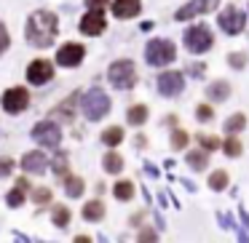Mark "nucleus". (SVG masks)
<instances>
[{
	"mask_svg": "<svg viewBox=\"0 0 249 243\" xmlns=\"http://www.w3.org/2000/svg\"><path fill=\"white\" fill-rule=\"evenodd\" d=\"M206 94H209V99H214V102H222V99L231 97V86H228L225 81H214L206 88Z\"/></svg>",
	"mask_w": 249,
	"mask_h": 243,
	"instance_id": "nucleus-17",
	"label": "nucleus"
},
{
	"mask_svg": "<svg viewBox=\"0 0 249 243\" xmlns=\"http://www.w3.org/2000/svg\"><path fill=\"white\" fill-rule=\"evenodd\" d=\"M196 118L198 120H212V110L206 107V104H201V107L196 110Z\"/></svg>",
	"mask_w": 249,
	"mask_h": 243,
	"instance_id": "nucleus-35",
	"label": "nucleus"
},
{
	"mask_svg": "<svg viewBox=\"0 0 249 243\" xmlns=\"http://www.w3.org/2000/svg\"><path fill=\"white\" fill-rule=\"evenodd\" d=\"M89 3V8H102L105 6V0H86Z\"/></svg>",
	"mask_w": 249,
	"mask_h": 243,
	"instance_id": "nucleus-39",
	"label": "nucleus"
},
{
	"mask_svg": "<svg viewBox=\"0 0 249 243\" xmlns=\"http://www.w3.org/2000/svg\"><path fill=\"white\" fill-rule=\"evenodd\" d=\"M8 43H11V38H8V30L3 27V22H0V54L8 49Z\"/></svg>",
	"mask_w": 249,
	"mask_h": 243,
	"instance_id": "nucleus-34",
	"label": "nucleus"
},
{
	"mask_svg": "<svg viewBox=\"0 0 249 243\" xmlns=\"http://www.w3.org/2000/svg\"><path fill=\"white\" fill-rule=\"evenodd\" d=\"M121 168H124V161H121V155H115V152H107V155H105V171H107V174H118Z\"/></svg>",
	"mask_w": 249,
	"mask_h": 243,
	"instance_id": "nucleus-22",
	"label": "nucleus"
},
{
	"mask_svg": "<svg viewBox=\"0 0 249 243\" xmlns=\"http://www.w3.org/2000/svg\"><path fill=\"white\" fill-rule=\"evenodd\" d=\"M172 145L177 147V150H182V147L188 145V134H182V131H174V136H172Z\"/></svg>",
	"mask_w": 249,
	"mask_h": 243,
	"instance_id": "nucleus-33",
	"label": "nucleus"
},
{
	"mask_svg": "<svg viewBox=\"0 0 249 243\" xmlns=\"http://www.w3.org/2000/svg\"><path fill=\"white\" fill-rule=\"evenodd\" d=\"M83 56H86V51H83L81 43H67L59 49V54H56V65L62 67H78L83 62Z\"/></svg>",
	"mask_w": 249,
	"mask_h": 243,
	"instance_id": "nucleus-7",
	"label": "nucleus"
},
{
	"mask_svg": "<svg viewBox=\"0 0 249 243\" xmlns=\"http://www.w3.org/2000/svg\"><path fill=\"white\" fill-rule=\"evenodd\" d=\"M102 216H105V206L99 203V200L86 203V209H83V219H86V222H99Z\"/></svg>",
	"mask_w": 249,
	"mask_h": 243,
	"instance_id": "nucleus-18",
	"label": "nucleus"
},
{
	"mask_svg": "<svg viewBox=\"0 0 249 243\" xmlns=\"http://www.w3.org/2000/svg\"><path fill=\"white\" fill-rule=\"evenodd\" d=\"M33 136H35V142H40L43 147H56V145H59V139H62V131L49 120V123H38V126H35Z\"/></svg>",
	"mask_w": 249,
	"mask_h": 243,
	"instance_id": "nucleus-9",
	"label": "nucleus"
},
{
	"mask_svg": "<svg viewBox=\"0 0 249 243\" xmlns=\"http://www.w3.org/2000/svg\"><path fill=\"white\" fill-rule=\"evenodd\" d=\"M49 198H51V190H49V187H38V190L33 193V200H35V203H46Z\"/></svg>",
	"mask_w": 249,
	"mask_h": 243,
	"instance_id": "nucleus-31",
	"label": "nucleus"
},
{
	"mask_svg": "<svg viewBox=\"0 0 249 243\" xmlns=\"http://www.w3.org/2000/svg\"><path fill=\"white\" fill-rule=\"evenodd\" d=\"M174 43H169V40H153V43H147V62H150L153 67H161V65H169V62H174Z\"/></svg>",
	"mask_w": 249,
	"mask_h": 243,
	"instance_id": "nucleus-5",
	"label": "nucleus"
},
{
	"mask_svg": "<svg viewBox=\"0 0 249 243\" xmlns=\"http://www.w3.org/2000/svg\"><path fill=\"white\" fill-rule=\"evenodd\" d=\"M51 118H54V120H65V123H72V118H75V97L65 99L59 107L51 110Z\"/></svg>",
	"mask_w": 249,
	"mask_h": 243,
	"instance_id": "nucleus-16",
	"label": "nucleus"
},
{
	"mask_svg": "<svg viewBox=\"0 0 249 243\" xmlns=\"http://www.w3.org/2000/svg\"><path fill=\"white\" fill-rule=\"evenodd\" d=\"M244 24H247V19H244V11H238V8H225L220 14V27L228 35H238L244 30Z\"/></svg>",
	"mask_w": 249,
	"mask_h": 243,
	"instance_id": "nucleus-6",
	"label": "nucleus"
},
{
	"mask_svg": "<svg viewBox=\"0 0 249 243\" xmlns=\"http://www.w3.org/2000/svg\"><path fill=\"white\" fill-rule=\"evenodd\" d=\"M188 163L196 168V171H201V168H206V163H209V155L196 150V152H190V155H188Z\"/></svg>",
	"mask_w": 249,
	"mask_h": 243,
	"instance_id": "nucleus-25",
	"label": "nucleus"
},
{
	"mask_svg": "<svg viewBox=\"0 0 249 243\" xmlns=\"http://www.w3.org/2000/svg\"><path fill=\"white\" fill-rule=\"evenodd\" d=\"M156 232H153V230H142V235H140V241H156Z\"/></svg>",
	"mask_w": 249,
	"mask_h": 243,
	"instance_id": "nucleus-38",
	"label": "nucleus"
},
{
	"mask_svg": "<svg viewBox=\"0 0 249 243\" xmlns=\"http://www.w3.org/2000/svg\"><path fill=\"white\" fill-rule=\"evenodd\" d=\"M145 120H147V107H145V104H134V107L129 110V123L142 126Z\"/></svg>",
	"mask_w": 249,
	"mask_h": 243,
	"instance_id": "nucleus-20",
	"label": "nucleus"
},
{
	"mask_svg": "<svg viewBox=\"0 0 249 243\" xmlns=\"http://www.w3.org/2000/svg\"><path fill=\"white\" fill-rule=\"evenodd\" d=\"M51 219H54V225L65 227L67 222H70V211H67L65 206H56V209H54V214H51Z\"/></svg>",
	"mask_w": 249,
	"mask_h": 243,
	"instance_id": "nucleus-27",
	"label": "nucleus"
},
{
	"mask_svg": "<svg viewBox=\"0 0 249 243\" xmlns=\"http://www.w3.org/2000/svg\"><path fill=\"white\" fill-rule=\"evenodd\" d=\"M105 30V16L99 8H91V11L86 14V16L81 19V32L83 35H99Z\"/></svg>",
	"mask_w": 249,
	"mask_h": 243,
	"instance_id": "nucleus-13",
	"label": "nucleus"
},
{
	"mask_svg": "<svg viewBox=\"0 0 249 243\" xmlns=\"http://www.w3.org/2000/svg\"><path fill=\"white\" fill-rule=\"evenodd\" d=\"M81 107H83V115H86L89 120H102L105 115L110 113V99L102 88H91V91H86Z\"/></svg>",
	"mask_w": 249,
	"mask_h": 243,
	"instance_id": "nucleus-2",
	"label": "nucleus"
},
{
	"mask_svg": "<svg viewBox=\"0 0 249 243\" xmlns=\"http://www.w3.org/2000/svg\"><path fill=\"white\" fill-rule=\"evenodd\" d=\"M244 126H247V118H244V115H233V118L225 120V131H228V134H238Z\"/></svg>",
	"mask_w": 249,
	"mask_h": 243,
	"instance_id": "nucleus-24",
	"label": "nucleus"
},
{
	"mask_svg": "<svg viewBox=\"0 0 249 243\" xmlns=\"http://www.w3.org/2000/svg\"><path fill=\"white\" fill-rule=\"evenodd\" d=\"M228 65L236 67V70H241V67L247 65V54H231L228 56Z\"/></svg>",
	"mask_w": 249,
	"mask_h": 243,
	"instance_id": "nucleus-30",
	"label": "nucleus"
},
{
	"mask_svg": "<svg viewBox=\"0 0 249 243\" xmlns=\"http://www.w3.org/2000/svg\"><path fill=\"white\" fill-rule=\"evenodd\" d=\"M107 78H110V83H113L115 88H131L134 81H137V70H134V65H131L129 59H121V62H115V65L110 67Z\"/></svg>",
	"mask_w": 249,
	"mask_h": 243,
	"instance_id": "nucleus-3",
	"label": "nucleus"
},
{
	"mask_svg": "<svg viewBox=\"0 0 249 243\" xmlns=\"http://www.w3.org/2000/svg\"><path fill=\"white\" fill-rule=\"evenodd\" d=\"M24 35H27V43H33L35 49L51 46V40L56 38V14L35 11L33 16H30L27 27H24Z\"/></svg>",
	"mask_w": 249,
	"mask_h": 243,
	"instance_id": "nucleus-1",
	"label": "nucleus"
},
{
	"mask_svg": "<svg viewBox=\"0 0 249 243\" xmlns=\"http://www.w3.org/2000/svg\"><path fill=\"white\" fill-rule=\"evenodd\" d=\"M198 142L206 150H217V147H220V139H217V136H198Z\"/></svg>",
	"mask_w": 249,
	"mask_h": 243,
	"instance_id": "nucleus-32",
	"label": "nucleus"
},
{
	"mask_svg": "<svg viewBox=\"0 0 249 243\" xmlns=\"http://www.w3.org/2000/svg\"><path fill=\"white\" fill-rule=\"evenodd\" d=\"M24 184H19L17 190H11V193H8V206H14V209H17V206H22L24 203Z\"/></svg>",
	"mask_w": 249,
	"mask_h": 243,
	"instance_id": "nucleus-28",
	"label": "nucleus"
},
{
	"mask_svg": "<svg viewBox=\"0 0 249 243\" xmlns=\"http://www.w3.org/2000/svg\"><path fill=\"white\" fill-rule=\"evenodd\" d=\"M102 142L107 147H115V145H121V142H124V131L118 129V126H113V129H107L102 134Z\"/></svg>",
	"mask_w": 249,
	"mask_h": 243,
	"instance_id": "nucleus-19",
	"label": "nucleus"
},
{
	"mask_svg": "<svg viewBox=\"0 0 249 243\" xmlns=\"http://www.w3.org/2000/svg\"><path fill=\"white\" fill-rule=\"evenodd\" d=\"M22 166H24V171H30V174H43L46 166H49V158H46L43 152L33 150L22 158Z\"/></svg>",
	"mask_w": 249,
	"mask_h": 243,
	"instance_id": "nucleus-14",
	"label": "nucleus"
},
{
	"mask_svg": "<svg viewBox=\"0 0 249 243\" xmlns=\"http://www.w3.org/2000/svg\"><path fill=\"white\" fill-rule=\"evenodd\" d=\"M209 187H212V190L228 187V174H225V171H214V174L209 177Z\"/></svg>",
	"mask_w": 249,
	"mask_h": 243,
	"instance_id": "nucleus-26",
	"label": "nucleus"
},
{
	"mask_svg": "<svg viewBox=\"0 0 249 243\" xmlns=\"http://www.w3.org/2000/svg\"><path fill=\"white\" fill-rule=\"evenodd\" d=\"M140 0H113V14L118 19H129L140 14Z\"/></svg>",
	"mask_w": 249,
	"mask_h": 243,
	"instance_id": "nucleus-15",
	"label": "nucleus"
},
{
	"mask_svg": "<svg viewBox=\"0 0 249 243\" xmlns=\"http://www.w3.org/2000/svg\"><path fill=\"white\" fill-rule=\"evenodd\" d=\"M113 195L118 200H129L131 195H134V184H131V182H118V184H115V190H113Z\"/></svg>",
	"mask_w": 249,
	"mask_h": 243,
	"instance_id": "nucleus-23",
	"label": "nucleus"
},
{
	"mask_svg": "<svg viewBox=\"0 0 249 243\" xmlns=\"http://www.w3.org/2000/svg\"><path fill=\"white\" fill-rule=\"evenodd\" d=\"M27 102H30V94H27V88H22V86L8 88V91L3 94V107H6L8 113H22V110L27 107Z\"/></svg>",
	"mask_w": 249,
	"mask_h": 243,
	"instance_id": "nucleus-8",
	"label": "nucleus"
},
{
	"mask_svg": "<svg viewBox=\"0 0 249 243\" xmlns=\"http://www.w3.org/2000/svg\"><path fill=\"white\" fill-rule=\"evenodd\" d=\"M214 8V0H190L188 6H182L177 11V22H185V19H193L198 14H206Z\"/></svg>",
	"mask_w": 249,
	"mask_h": 243,
	"instance_id": "nucleus-12",
	"label": "nucleus"
},
{
	"mask_svg": "<svg viewBox=\"0 0 249 243\" xmlns=\"http://www.w3.org/2000/svg\"><path fill=\"white\" fill-rule=\"evenodd\" d=\"M222 150H225L231 158H236L238 152H241V145H238V139H228L225 145H222Z\"/></svg>",
	"mask_w": 249,
	"mask_h": 243,
	"instance_id": "nucleus-29",
	"label": "nucleus"
},
{
	"mask_svg": "<svg viewBox=\"0 0 249 243\" xmlns=\"http://www.w3.org/2000/svg\"><path fill=\"white\" fill-rule=\"evenodd\" d=\"M185 46H188V51H193V54H204V51H209L212 49V32H209V27H204V24L190 27L188 32H185Z\"/></svg>",
	"mask_w": 249,
	"mask_h": 243,
	"instance_id": "nucleus-4",
	"label": "nucleus"
},
{
	"mask_svg": "<svg viewBox=\"0 0 249 243\" xmlns=\"http://www.w3.org/2000/svg\"><path fill=\"white\" fill-rule=\"evenodd\" d=\"M182 86H185V78L179 72H163V75H158V94H163V97H177L182 91Z\"/></svg>",
	"mask_w": 249,
	"mask_h": 243,
	"instance_id": "nucleus-10",
	"label": "nucleus"
},
{
	"mask_svg": "<svg viewBox=\"0 0 249 243\" xmlns=\"http://www.w3.org/2000/svg\"><path fill=\"white\" fill-rule=\"evenodd\" d=\"M14 168V161L11 158H0V174H8Z\"/></svg>",
	"mask_w": 249,
	"mask_h": 243,
	"instance_id": "nucleus-37",
	"label": "nucleus"
},
{
	"mask_svg": "<svg viewBox=\"0 0 249 243\" xmlns=\"http://www.w3.org/2000/svg\"><path fill=\"white\" fill-rule=\"evenodd\" d=\"M51 75H54V67L46 59H38L27 67V81L33 83V86H43L46 81H51Z\"/></svg>",
	"mask_w": 249,
	"mask_h": 243,
	"instance_id": "nucleus-11",
	"label": "nucleus"
},
{
	"mask_svg": "<svg viewBox=\"0 0 249 243\" xmlns=\"http://www.w3.org/2000/svg\"><path fill=\"white\" fill-rule=\"evenodd\" d=\"M65 187H67V195H70V198H78V195H83V179L81 177H67Z\"/></svg>",
	"mask_w": 249,
	"mask_h": 243,
	"instance_id": "nucleus-21",
	"label": "nucleus"
},
{
	"mask_svg": "<svg viewBox=\"0 0 249 243\" xmlns=\"http://www.w3.org/2000/svg\"><path fill=\"white\" fill-rule=\"evenodd\" d=\"M56 174H59V177H65V174H67V161H65V155L56 158Z\"/></svg>",
	"mask_w": 249,
	"mask_h": 243,
	"instance_id": "nucleus-36",
	"label": "nucleus"
}]
</instances>
